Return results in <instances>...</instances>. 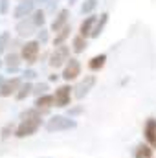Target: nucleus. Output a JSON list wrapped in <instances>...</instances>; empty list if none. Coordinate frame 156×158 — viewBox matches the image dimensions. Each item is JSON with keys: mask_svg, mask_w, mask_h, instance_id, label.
Masks as SVG:
<instances>
[{"mask_svg": "<svg viewBox=\"0 0 156 158\" xmlns=\"http://www.w3.org/2000/svg\"><path fill=\"white\" fill-rule=\"evenodd\" d=\"M48 33H50V31H48L46 28H40V31H37V40H39V42H48V37H50Z\"/></svg>", "mask_w": 156, "mask_h": 158, "instance_id": "nucleus-30", "label": "nucleus"}, {"mask_svg": "<svg viewBox=\"0 0 156 158\" xmlns=\"http://www.w3.org/2000/svg\"><path fill=\"white\" fill-rule=\"evenodd\" d=\"M31 19H33V22H35V26L37 28H44V22H46V11L44 9H35L33 11V15H31Z\"/></svg>", "mask_w": 156, "mask_h": 158, "instance_id": "nucleus-22", "label": "nucleus"}, {"mask_svg": "<svg viewBox=\"0 0 156 158\" xmlns=\"http://www.w3.org/2000/svg\"><path fill=\"white\" fill-rule=\"evenodd\" d=\"M37 109L40 110H50L53 105H55V98H53V94H44V96H39V98H35V103H33Z\"/></svg>", "mask_w": 156, "mask_h": 158, "instance_id": "nucleus-14", "label": "nucleus"}, {"mask_svg": "<svg viewBox=\"0 0 156 158\" xmlns=\"http://www.w3.org/2000/svg\"><path fill=\"white\" fill-rule=\"evenodd\" d=\"M48 114L46 110H40L37 107H31V109H26L20 112V121L17 125V131H15V136L17 138H28V136H33L42 125V116Z\"/></svg>", "mask_w": 156, "mask_h": 158, "instance_id": "nucleus-1", "label": "nucleus"}, {"mask_svg": "<svg viewBox=\"0 0 156 158\" xmlns=\"http://www.w3.org/2000/svg\"><path fill=\"white\" fill-rule=\"evenodd\" d=\"M153 155H154V149L149 143H138L132 149V156L134 158H153Z\"/></svg>", "mask_w": 156, "mask_h": 158, "instance_id": "nucleus-15", "label": "nucleus"}, {"mask_svg": "<svg viewBox=\"0 0 156 158\" xmlns=\"http://www.w3.org/2000/svg\"><path fill=\"white\" fill-rule=\"evenodd\" d=\"M68 2H70V6H74V4H76L77 0H68Z\"/></svg>", "mask_w": 156, "mask_h": 158, "instance_id": "nucleus-35", "label": "nucleus"}, {"mask_svg": "<svg viewBox=\"0 0 156 158\" xmlns=\"http://www.w3.org/2000/svg\"><path fill=\"white\" fill-rule=\"evenodd\" d=\"M96 7H97V0H84L81 4V15H92Z\"/></svg>", "mask_w": 156, "mask_h": 158, "instance_id": "nucleus-24", "label": "nucleus"}, {"mask_svg": "<svg viewBox=\"0 0 156 158\" xmlns=\"http://www.w3.org/2000/svg\"><path fill=\"white\" fill-rule=\"evenodd\" d=\"M18 68H6V74H17Z\"/></svg>", "mask_w": 156, "mask_h": 158, "instance_id": "nucleus-33", "label": "nucleus"}, {"mask_svg": "<svg viewBox=\"0 0 156 158\" xmlns=\"http://www.w3.org/2000/svg\"><path fill=\"white\" fill-rule=\"evenodd\" d=\"M48 2H50V0H35V4H37V6H46Z\"/></svg>", "mask_w": 156, "mask_h": 158, "instance_id": "nucleus-34", "label": "nucleus"}, {"mask_svg": "<svg viewBox=\"0 0 156 158\" xmlns=\"http://www.w3.org/2000/svg\"><path fill=\"white\" fill-rule=\"evenodd\" d=\"M57 6H59V0H50V2L44 6V11H46V13H55Z\"/></svg>", "mask_w": 156, "mask_h": 158, "instance_id": "nucleus-29", "label": "nucleus"}, {"mask_svg": "<svg viewBox=\"0 0 156 158\" xmlns=\"http://www.w3.org/2000/svg\"><path fill=\"white\" fill-rule=\"evenodd\" d=\"M37 76H39V74H37L33 68H26V70L22 72V79H24V81H31V79H35Z\"/></svg>", "mask_w": 156, "mask_h": 158, "instance_id": "nucleus-28", "label": "nucleus"}, {"mask_svg": "<svg viewBox=\"0 0 156 158\" xmlns=\"http://www.w3.org/2000/svg\"><path fill=\"white\" fill-rule=\"evenodd\" d=\"M0 66H2V61H0Z\"/></svg>", "mask_w": 156, "mask_h": 158, "instance_id": "nucleus-37", "label": "nucleus"}, {"mask_svg": "<svg viewBox=\"0 0 156 158\" xmlns=\"http://www.w3.org/2000/svg\"><path fill=\"white\" fill-rule=\"evenodd\" d=\"M33 94V83L31 81H24L22 83V86L18 88V92L15 94V99L17 101H24L28 96H31Z\"/></svg>", "mask_w": 156, "mask_h": 158, "instance_id": "nucleus-18", "label": "nucleus"}, {"mask_svg": "<svg viewBox=\"0 0 156 158\" xmlns=\"http://www.w3.org/2000/svg\"><path fill=\"white\" fill-rule=\"evenodd\" d=\"M97 15H88L83 22H81V26H79V35H83V37H90L92 35V30H94V26H96V22H97Z\"/></svg>", "mask_w": 156, "mask_h": 158, "instance_id": "nucleus-13", "label": "nucleus"}, {"mask_svg": "<svg viewBox=\"0 0 156 158\" xmlns=\"http://www.w3.org/2000/svg\"><path fill=\"white\" fill-rule=\"evenodd\" d=\"M107 22H109V13L107 11H103L101 15H99V19H97V22H96V26H94V30H92V39H97L101 33H103V30H105V26H107Z\"/></svg>", "mask_w": 156, "mask_h": 158, "instance_id": "nucleus-16", "label": "nucleus"}, {"mask_svg": "<svg viewBox=\"0 0 156 158\" xmlns=\"http://www.w3.org/2000/svg\"><path fill=\"white\" fill-rule=\"evenodd\" d=\"M81 76V63H79V59L76 57H70V61L64 64V68H63V74H61V77L64 79V81H74V79H77Z\"/></svg>", "mask_w": 156, "mask_h": 158, "instance_id": "nucleus-7", "label": "nucleus"}, {"mask_svg": "<svg viewBox=\"0 0 156 158\" xmlns=\"http://www.w3.org/2000/svg\"><path fill=\"white\" fill-rule=\"evenodd\" d=\"M59 77H61L59 74H50V76H48V81H51V83H57V81H59Z\"/></svg>", "mask_w": 156, "mask_h": 158, "instance_id": "nucleus-32", "label": "nucleus"}, {"mask_svg": "<svg viewBox=\"0 0 156 158\" xmlns=\"http://www.w3.org/2000/svg\"><path fill=\"white\" fill-rule=\"evenodd\" d=\"M4 81H6V79L2 77V76H0V85H2V83H4Z\"/></svg>", "mask_w": 156, "mask_h": 158, "instance_id": "nucleus-36", "label": "nucleus"}, {"mask_svg": "<svg viewBox=\"0 0 156 158\" xmlns=\"http://www.w3.org/2000/svg\"><path fill=\"white\" fill-rule=\"evenodd\" d=\"M74 88L66 83V85H61V86H57L55 88V92H53V98H55V107H61V109H66L68 105H70V101H72V96H74V92H72Z\"/></svg>", "mask_w": 156, "mask_h": 158, "instance_id": "nucleus-5", "label": "nucleus"}, {"mask_svg": "<svg viewBox=\"0 0 156 158\" xmlns=\"http://www.w3.org/2000/svg\"><path fill=\"white\" fill-rule=\"evenodd\" d=\"M9 40H11V33H9V31H2V33H0V55L7 50Z\"/></svg>", "mask_w": 156, "mask_h": 158, "instance_id": "nucleus-25", "label": "nucleus"}, {"mask_svg": "<svg viewBox=\"0 0 156 158\" xmlns=\"http://www.w3.org/2000/svg\"><path fill=\"white\" fill-rule=\"evenodd\" d=\"M9 11V0H0V13L6 15Z\"/></svg>", "mask_w": 156, "mask_h": 158, "instance_id": "nucleus-31", "label": "nucleus"}, {"mask_svg": "<svg viewBox=\"0 0 156 158\" xmlns=\"http://www.w3.org/2000/svg\"><path fill=\"white\" fill-rule=\"evenodd\" d=\"M46 131L48 132H64V131H72L77 127V121L70 116H63V114H55L46 121Z\"/></svg>", "mask_w": 156, "mask_h": 158, "instance_id": "nucleus-2", "label": "nucleus"}, {"mask_svg": "<svg viewBox=\"0 0 156 158\" xmlns=\"http://www.w3.org/2000/svg\"><path fill=\"white\" fill-rule=\"evenodd\" d=\"M86 46H88V42H86V37H83V35H76L72 39V52L74 53H83L86 50Z\"/></svg>", "mask_w": 156, "mask_h": 158, "instance_id": "nucleus-20", "label": "nucleus"}, {"mask_svg": "<svg viewBox=\"0 0 156 158\" xmlns=\"http://www.w3.org/2000/svg\"><path fill=\"white\" fill-rule=\"evenodd\" d=\"M18 2H20V0H18Z\"/></svg>", "mask_w": 156, "mask_h": 158, "instance_id": "nucleus-38", "label": "nucleus"}, {"mask_svg": "<svg viewBox=\"0 0 156 158\" xmlns=\"http://www.w3.org/2000/svg\"><path fill=\"white\" fill-rule=\"evenodd\" d=\"M143 138H145V143L156 149V118H147L143 125Z\"/></svg>", "mask_w": 156, "mask_h": 158, "instance_id": "nucleus-11", "label": "nucleus"}, {"mask_svg": "<svg viewBox=\"0 0 156 158\" xmlns=\"http://www.w3.org/2000/svg\"><path fill=\"white\" fill-rule=\"evenodd\" d=\"M68 17H70V9H68V7L61 9V11L55 15V19H53V22H51V26H50V31L59 33V31L68 24Z\"/></svg>", "mask_w": 156, "mask_h": 158, "instance_id": "nucleus-12", "label": "nucleus"}, {"mask_svg": "<svg viewBox=\"0 0 156 158\" xmlns=\"http://www.w3.org/2000/svg\"><path fill=\"white\" fill-rule=\"evenodd\" d=\"M70 33H72V26L70 24H66L59 33H55V39H53V46H63L64 42H66V39L70 37Z\"/></svg>", "mask_w": 156, "mask_h": 158, "instance_id": "nucleus-19", "label": "nucleus"}, {"mask_svg": "<svg viewBox=\"0 0 156 158\" xmlns=\"http://www.w3.org/2000/svg\"><path fill=\"white\" fill-rule=\"evenodd\" d=\"M20 53H17V52H11V53H7L6 55V59H4V64H6V68H18V64H20Z\"/></svg>", "mask_w": 156, "mask_h": 158, "instance_id": "nucleus-21", "label": "nucleus"}, {"mask_svg": "<svg viewBox=\"0 0 156 158\" xmlns=\"http://www.w3.org/2000/svg\"><path fill=\"white\" fill-rule=\"evenodd\" d=\"M39 52H40V42L39 40H26V42L20 46V57H22L28 64L37 63Z\"/></svg>", "mask_w": 156, "mask_h": 158, "instance_id": "nucleus-4", "label": "nucleus"}, {"mask_svg": "<svg viewBox=\"0 0 156 158\" xmlns=\"http://www.w3.org/2000/svg\"><path fill=\"white\" fill-rule=\"evenodd\" d=\"M35 0H20L18 4H17V7L13 9V17L17 19V20H22V19H26V17H30V15H33V11H35Z\"/></svg>", "mask_w": 156, "mask_h": 158, "instance_id": "nucleus-8", "label": "nucleus"}, {"mask_svg": "<svg viewBox=\"0 0 156 158\" xmlns=\"http://www.w3.org/2000/svg\"><path fill=\"white\" fill-rule=\"evenodd\" d=\"M22 86V77H9L0 85V96L2 98H9L11 94H17L18 88Z\"/></svg>", "mask_w": 156, "mask_h": 158, "instance_id": "nucleus-10", "label": "nucleus"}, {"mask_svg": "<svg viewBox=\"0 0 156 158\" xmlns=\"http://www.w3.org/2000/svg\"><path fill=\"white\" fill-rule=\"evenodd\" d=\"M15 131H17V125L9 121V123H6V125L2 127V131H0V138H2V140H7L11 134L15 136Z\"/></svg>", "mask_w": 156, "mask_h": 158, "instance_id": "nucleus-23", "label": "nucleus"}, {"mask_svg": "<svg viewBox=\"0 0 156 158\" xmlns=\"http://www.w3.org/2000/svg\"><path fill=\"white\" fill-rule=\"evenodd\" d=\"M107 63V53H97L88 61V70L90 72H99Z\"/></svg>", "mask_w": 156, "mask_h": 158, "instance_id": "nucleus-17", "label": "nucleus"}, {"mask_svg": "<svg viewBox=\"0 0 156 158\" xmlns=\"http://www.w3.org/2000/svg\"><path fill=\"white\" fill-rule=\"evenodd\" d=\"M84 112V107L83 105H74V107H68V110H66V116H70V118H77Z\"/></svg>", "mask_w": 156, "mask_h": 158, "instance_id": "nucleus-27", "label": "nucleus"}, {"mask_svg": "<svg viewBox=\"0 0 156 158\" xmlns=\"http://www.w3.org/2000/svg\"><path fill=\"white\" fill-rule=\"evenodd\" d=\"M94 85H96V76H84V77L74 86V98L83 99L84 96H88V92L94 88Z\"/></svg>", "mask_w": 156, "mask_h": 158, "instance_id": "nucleus-6", "label": "nucleus"}, {"mask_svg": "<svg viewBox=\"0 0 156 158\" xmlns=\"http://www.w3.org/2000/svg\"><path fill=\"white\" fill-rule=\"evenodd\" d=\"M35 30H39V28L35 26V22H33L31 15H30V17H26V19H22V20H17L15 31H17V35H18V37H30V35H33V33H35Z\"/></svg>", "mask_w": 156, "mask_h": 158, "instance_id": "nucleus-9", "label": "nucleus"}, {"mask_svg": "<svg viewBox=\"0 0 156 158\" xmlns=\"http://www.w3.org/2000/svg\"><path fill=\"white\" fill-rule=\"evenodd\" d=\"M48 90H50L48 83H37V85H33V96H35V98L48 94Z\"/></svg>", "mask_w": 156, "mask_h": 158, "instance_id": "nucleus-26", "label": "nucleus"}, {"mask_svg": "<svg viewBox=\"0 0 156 158\" xmlns=\"http://www.w3.org/2000/svg\"><path fill=\"white\" fill-rule=\"evenodd\" d=\"M70 61V46L63 44V46H55V50L50 53V61L48 64L51 68H64V64Z\"/></svg>", "mask_w": 156, "mask_h": 158, "instance_id": "nucleus-3", "label": "nucleus"}]
</instances>
